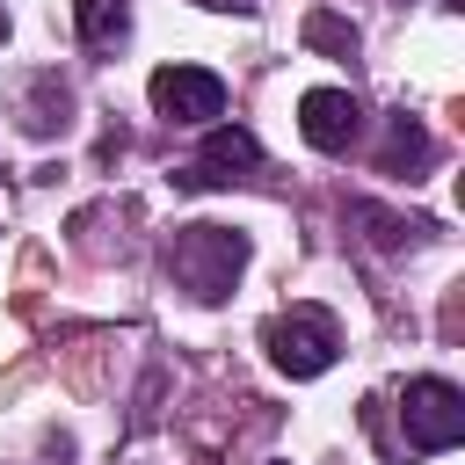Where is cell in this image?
Masks as SVG:
<instances>
[{"mask_svg":"<svg viewBox=\"0 0 465 465\" xmlns=\"http://www.w3.org/2000/svg\"><path fill=\"white\" fill-rule=\"evenodd\" d=\"M247 262H254V240H247L240 225L196 218V225H174V232L160 240V269H167L174 291H189L196 305H225V298L240 291Z\"/></svg>","mask_w":465,"mask_h":465,"instance_id":"cell-1","label":"cell"},{"mask_svg":"<svg viewBox=\"0 0 465 465\" xmlns=\"http://www.w3.org/2000/svg\"><path fill=\"white\" fill-rule=\"evenodd\" d=\"M262 349L283 378H320L341 356V320L327 305H283V312L262 320Z\"/></svg>","mask_w":465,"mask_h":465,"instance_id":"cell-2","label":"cell"},{"mask_svg":"<svg viewBox=\"0 0 465 465\" xmlns=\"http://www.w3.org/2000/svg\"><path fill=\"white\" fill-rule=\"evenodd\" d=\"M400 429H407V450L414 458L458 450L465 443V392L450 378H407L400 385Z\"/></svg>","mask_w":465,"mask_h":465,"instance_id":"cell-3","label":"cell"},{"mask_svg":"<svg viewBox=\"0 0 465 465\" xmlns=\"http://www.w3.org/2000/svg\"><path fill=\"white\" fill-rule=\"evenodd\" d=\"M145 94H153V116H167V124H218L225 116V80L211 73V65H160L153 80H145Z\"/></svg>","mask_w":465,"mask_h":465,"instance_id":"cell-4","label":"cell"},{"mask_svg":"<svg viewBox=\"0 0 465 465\" xmlns=\"http://www.w3.org/2000/svg\"><path fill=\"white\" fill-rule=\"evenodd\" d=\"M247 167H262V138H254L247 124H203V145H196L189 167H174V182H182V189H225V182H240Z\"/></svg>","mask_w":465,"mask_h":465,"instance_id":"cell-5","label":"cell"},{"mask_svg":"<svg viewBox=\"0 0 465 465\" xmlns=\"http://www.w3.org/2000/svg\"><path fill=\"white\" fill-rule=\"evenodd\" d=\"M356 131H363V102L349 87H305L298 94V138L312 153H349Z\"/></svg>","mask_w":465,"mask_h":465,"instance_id":"cell-6","label":"cell"},{"mask_svg":"<svg viewBox=\"0 0 465 465\" xmlns=\"http://www.w3.org/2000/svg\"><path fill=\"white\" fill-rule=\"evenodd\" d=\"M429 160H436L429 124H421V116H407V109H392V116H385V145H378V174H407V182H421V174H429Z\"/></svg>","mask_w":465,"mask_h":465,"instance_id":"cell-7","label":"cell"},{"mask_svg":"<svg viewBox=\"0 0 465 465\" xmlns=\"http://www.w3.org/2000/svg\"><path fill=\"white\" fill-rule=\"evenodd\" d=\"M29 138H58L65 124H73V87L44 65V73H29V87H22V116H15Z\"/></svg>","mask_w":465,"mask_h":465,"instance_id":"cell-8","label":"cell"},{"mask_svg":"<svg viewBox=\"0 0 465 465\" xmlns=\"http://www.w3.org/2000/svg\"><path fill=\"white\" fill-rule=\"evenodd\" d=\"M341 218L363 225V240H371L378 254H400V247H414V240L429 232V218H400V211H385V203H371V196H349Z\"/></svg>","mask_w":465,"mask_h":465,"instance_id":"cell-9","label":"cell"},{"mask_svg":"<svg viewBox=\"0 0 465 465\" xmlns=\"http://www.w3.org/2000/svg\"><path fill=\"white\" fill-rule=\"evenodd\" d=\"M73 29L87 51H116L131 36V0H73Z\"/></svg>","mask_w":465,"mask_h":465,"instance_id":"cell-10","label":"cell"},{"mask_svg":"<svg viewBox=\"0 0 465 465\" xmlns=\"http://www.w3.org/2000/svg\"><path fill=\"white\" fill-rule=\"evenodd\" d=\"M305 44H312V51H327V58H356V22L320 7V15H305Z\"/></svg>","mask_w":465,"mask_h":465,"instance_id":"cell-11","label":"cell"},{"mask_svg":"<svg viewBox=\"0 0 465 465\" xmlns=\"http://www.w3.org/2000/svg\"><path fill=\"white\" fill-rule=\"evenodd\" d=\"M196 7H218V15H254L262 0H196Z\"/></svg>","mask_w":465,"mask_h":465,"instance_id":"cell-12","label":"cell"},{"mask_svg":"<svg viewBox=\"0 0 465 465\" xmlns=\"http://www.w3.org/2000/svg\"><path fill=\"white\" fill-rule=\"evenodd\" d=\"M0 44H7V7H0Z\"/></svg>","mask_w":465,"mask_h":465,"instance_id":"cell-13","label":"cell"}]
</instances>
